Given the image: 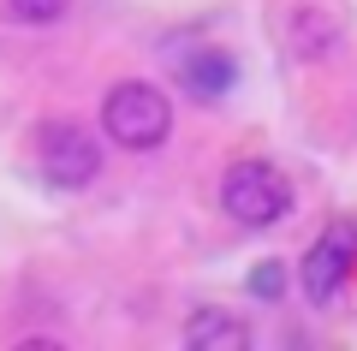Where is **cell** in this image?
I'll return each mask as SVG.
<instances>
[{"label": "cell", "mask_w": 357, "mask_h": 351, "mask_svg": "<svg viewBox=\"0 0 357 351\" xmlns=\"http://www.w3.org/2000/svg\"><path fill=\"white\" fill-rule=\"evenodd\" d=\"M102 131L131 155L161 149L167 131H173V101L155 84H143V77H126V84H114L102 96Z\"/></svg>", "instance_id": "obj_1"}, {"label": "cell", "mask_w": 357, "mask_h": 351, "mask_svg": "<svg viewBox=\"0 0 357 351\" xmlns=\"http://www.w3.org/2000/svg\"><path fill=\"white\" fill-rule=\"evenodd\" d=\"M220 209H227V221L262 232V226H274V221L292 214V179L274 161H238L220 179Z\"/></svg>", "instance_id": "obj_2"}, {"label": "cell", "mask_w": 357, "mask_h": 351, "mask_svg": "<svg viewBox=\"0 0 357 351\" xmlns=\"http://www.w3.org/2000/svg\"><path fill=\"white\" fill-rule=\"evenodd\" d=\"M36 167H42L48 185L84 191L89 179L102 173V143L89 137L84 126H72V119H48V126L36 131Z\"/></svg>", "instance_id": "obj_3"}, {"label": "cell", "mask_w": 357, "mask_h": 351, "mask_svg": "<svg viewBox=\"0 0 357 351\" xmlns=\"http://www.w3.org/2000/svg\"><path fill=\"white\" fill-rule=\"evenodd\" d=\"M351 262H357V226L351 221H333L328 232L304 251V298L316 304V310L333 304L345 292V280H351Z\"/></svg>", "instance_id": "obj_4"}, {"label": "cell", "mask_w": 357, "mask_h": 351, "mask_svg": "<svg viewBox=\"0 0 357 351\" xmlns=\"http://www.w3.org/2000/svg\"><path fill=\"white\" fill-rule=\"evenodd\" d=\"M232 54H220V48H197V54H185L178 60V84L191 89L197 101H220L232 89Z\"/></svg>", "instance_id": "obj_5"}, {"label": "cell", "mask_w": 357, "mask_h": 351, "mask_svg": "<svg viewBox=\"0 0 357 351\" xmlns=\"http://www.w3.org/2000/svg\"><path fill=\"white\" fill-rule=\"evenodd\" d=\"M185 345L191 351H244L250 345V327L238 315H227V310H197L185 322Z\"/></svg>", "instance_id": "obj_6"}, {"label": "cell", "mask_w": 357, "mask_h": 351, "mask_svg": "<svg viewBox=\"0 0 357 351\" xmlns=\"http://www.w3.org/2000/svg\"><path fill=\"white\" fill-rule=\"evenodd\" d=\"M0 6H6L18 24H60L72 0H0Z\"/></svg>", "instance_id": "obj_7"}, {"label": "cell", "mask_w": 357, "mask_h": 351, "mask_svg": "<svg viewBox=\"0 0 357 351\" xmlns=\"http://www.w3.org/2000/svg\"><path fill=\"white\" fill-rule=\"evenodd\" d=\"M280 286H286V268H280V262H262V268L250 274V292H256V298H280Z\"/></svg>", "instance_id": "obj_8"}]
</instances>
